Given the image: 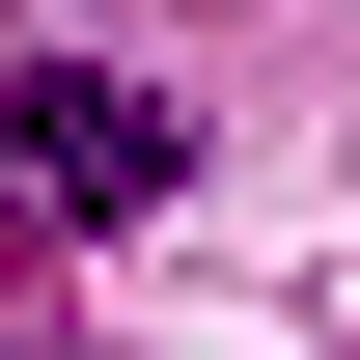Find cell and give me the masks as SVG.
<instances>
[{
  "label": "cell",
  "mask_w": 360,
  "mask_h": 360,
  "mask_svg": "<svg viewBox=\"0 0 360 360\" xmlns=\"http://www.w3.org/2000/svg\"><path fill=\"white\" fill-rule=\"evenodd\" d=\"M111 194H167V111H111V84H28V111H0V277L84 250Z\"/></svg>",
  "instance_id": "cell-1"
}]
</instances>
